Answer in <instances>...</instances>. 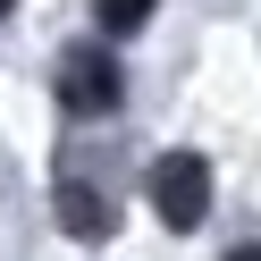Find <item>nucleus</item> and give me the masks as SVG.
Wrapping results in <instances>:
<instances>
[{"mask_svg":"<svg viewBox=\"0 0 261 261\" xmlns=\"http://www.w3.org/2000/svg\"><path fill=\"white\" fill-rule=\"evenodd\" d=\"M118 93H126V76H118V51L110 42H68L59 51V110L68 118H110Z\"/></svg>","mask_w":261,"mask_h":261,"instance_id":"f257e3e1","label":"nucleus"},{"mask_svg":"<svg viewBox=\"0 0 261 261\" xmlns=\"http://www.w3.org/2000/svg\"><path fill=\"white\" fill-rule=\"evenodd\" d=\"M143 194H152L160 227H177V236H186V227L211 219V160H202V152H169V160H152Z\"/></svg>","mask_w":261,"mask_h":261,"instance_id":"f03ea898","label":"nucleus"},{"mask_svg":"<svg viewBox=\"0 0 261 261\" xmlns=\"http://www.w3.org/2000/svg\"><path fill=\"white\" fill-rule=\"evenodd\" d=\"M51 211H59V227H68L76 244H101L110 227H118V202H110L101 186H85V177H59V186H51Z\"/></svg>","mask_w":261,"mask_h":261,"instance_id":"7ed1b4c3","label":"nucleus"},{"mask_svg":"<svg viewBox=\"0 0 261 261\" xmlns=\"http://www.w3.org/2000/svg\"><path fill=\"white\" fill-rule=\"evenodd\" d=\"M160 0H93V17H101V34H143L152 25Z\"/></svg>","mask_w":261,"mask_h":261,"instance_id":"20e7f679","label":"nucleus"},{"mask_svg":"<svg viewBox=\"0 0 261 261\" xmlns=\"http://www.w3.org/2000/svg\"><path fill=\"white\" fill-rule=\"evenodd\" d=\"M227 261H261V244H236V253H227Z\"/></svg>","mask_w":261,"mask_h":261,"instance_id":"39448f33","label":"nucleus"},{"mask_svg":"<svg viewBox=\"0 0 261 261\" xmlns=\"http://www.w3.org/2000/svg\"><path fill=\"white\" fill-rule=\"evenodd\" d=\"M0 17H17V0H0Z\"/></svg>","mask_w":261,"mask_h":261,"instance_id":"423d86ee","label":"nucleus"}]
</instances>
